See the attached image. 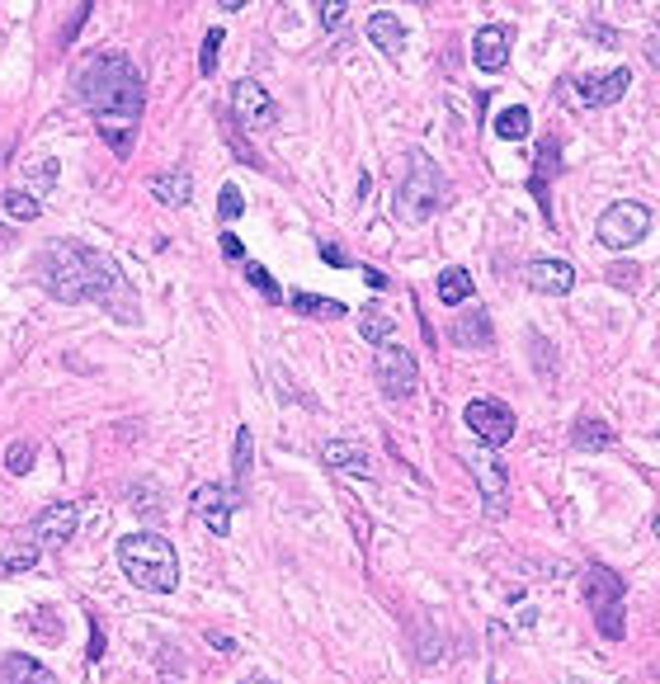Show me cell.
Masks as SVG:
<instances>
[{"instance_id":"cell-3","label":"cell","mask_w":660,"mask_h":684,"mask_svg":"<svg viewBox=\"0 0 660 684\" xmlns=\"http://www.w3.org/2000/svg\"><path fill=\"white\" fill-rule=\"evenodd\" d=\"M118 567L137 590H151V594L180 590V553H175L170 538H160L151 529L118 538Z\"/></svg>"},{"instance_id":"cell-31","label":"cell","mask_w":660,"mask_h":684,"mask_svg":"<svg viewBox=\"0 0 660 684\" xmlns=\"http://www.w3.org/2000/svg\"><path fill=\"white\" fill-rule=\"evenodd\" d=\"M33 459H39V444H33V440H14V444L6 449V467L14 472V477L33 472Z\"/></svg>"},{"instance_id":"cell-6","label":"cell","mask_w":660,"mask_h":684,"mask_svg":"<svg viewBox=\"0 0 660 684\" xmlns=\"http://www.w3.org/2000/svg\"><path fill=\"white\" fill-rule=\"evenodd\" d=\"M647 232H651V208L637 199H618L614 208H604L595 222V241L609 245V251H628V245H637Z\"/></svg>"},{"instance_id":"cell-5","label":"cell","mask_w":660,"mask_h":684,"mask_svg":"<svg viewBox=\"0 0 660 684\" xmlns=\"http://www.w3.org/2000/svg\"><path fill=\"white\" fill-rule=\"evenodd\" d=\"M585 600H590V613H595V628L604 642H622V633H628V619H622V604H628V581L614 571L595 562L590 571H585Z\"/></svg>"},{"instance_id":"cell-26","label":"cell","mask_w":660,"mask_h":684,"mask_svg":"<svg viewBox=\"0 0 660 684\" xmlns=\"http://www.w3.org/2000/svg\"><path fill=\"white\" fill-rule=\"evenodd\" d=\"M289 307L293 312H302V317H345V303H341V297H316V293H289Z\"/></svg>"},{"instance_id":"cell-9","label":"cell","mask_w":660,"mask_h":684,"mask_svg":"<svg viewBox=\"0 0 660 684\" xmlns=\"http://www.w3.org/2000/svg\"><path fill=\"white\" fill-rule=\"evenodd\" d=\"M237 491L222 486V482H203V486H193V496H189V515L203 524V529L212 538H227L231 534V511H237Z\"/></svg>"},{"instance_id":"cell-23","label":"cell","mask_w":660,"mask_h":684,"mask_svg":"<svg viewBox=\"0 0 660 684\" xmlns=\"http://www.w3.org/2000/svg\"><path fill=\"white\" fill-rule=\"evenodd\" d=\"M472 293H476V278L462 270V265H453V270H443L439 274V303L443 307H462V303H472Z\"/></svg>"},{"instance_id":"cell-8","label":"cell","mask_w":660,"mask_h":684,"mask_svg":"<svg viewBox=\"0 0 660 684\" xmlns=\"http://www.w3.org/2000/svg\"><path fill=\"white\" fill-rule=\"evenodd\" d=\"M462 425H468L486 449H505L514 440V425H520V420H514V411L505 401L476 397V401H468V411H462Z\"/></svg>"},{"instance_id":"cell-42","label":"cell","mask_w":660,"mask_h":684,"mask_svg":"<svg viewBox=\"0 0 660 684\" xmlns=\"http://www.w3.org/2000/svg\"><path fill=\"white\" fill-rule=\"evenodd\" d=\"M104 656V633H99V619H95V613H91V652H85V661H99Z\"/></svg>"},{"instance_id":"cell-1","label":"cell","mask_w":660,"mask_h":684,"mask_svg":"<svg viewBox=\"0 0 660 684\" xmlns=\"http://www.w3.org/2000/svg\"><path fill=\"white\" fill-rule=\"evenodd\" d=\"M33 278L48 288V297H57V303L66 307H81V303H99L109 307L118 297V307L133 317V288L128 278L118 274V265L104 251H95V245L85 241H52L43 245L39 255H33Z\"/></svg>"},{"instance_id":"cell-20","label":"cell","mask_w":660,"mask_h":684,"mask_svg":"<svg viewBox=\"0 0 660 684\" xmlns=\"http://www.w3.org/2000/svg\"><path fill=\"white\" fill-rule=\"evenodd\" d=\"M0 684H57V675H52L39 656L10 652L6 661H0Z\"/></svg>"},{"instance_id":"cell-34","label":"cell","mask_w":660,"mask_h":684,"mask_svg":"<svg viewBox=\"0 0 660 684\" xmlns=\"http://www.w3.org/2000/svg\"><path fill=\"white\" fill-rule=\"evenodd\" d=\"M416 633H420V652H416V661L420 665H430V661H439V652H443V642L430 633V619H416Z\"/></svg>"},{"instance_id":"cell-29","label":"cell","mask_w":660,"mask_h":684,"mask_svg":"<svg viewBox=\"0 0 660 684\" xmlns=\"http://www.w3.org/2000/svg\"><path fill=\"white\" fill-rule=\"evenodd\" d=\"M528 128H533V114L524 104H514V109L495 118V137H505V143H520V137H528Z\"/></svg>"},{"instance_id":"cell-32","label":"cell","mask_w":660,"mask_h":684,"mask_svg":"<svg viewBox=\"0 0 660 684\" xmlns=\"http://www.w3.org/2000/svg\"><path fill=\"white\" fill-rule=\"evenodd\" d=\"M24 189L29 194H43V189H52V180H57V161L52 156H33V175H24Z\"/></svg>"},{"instance_id":"cell-36","label":"cell","mask_w":660,"mask_h":684,"mask_svg":"<svg viewBox=\"0 0 660 684\" xmlns=\"http://www.w3.org/2000/svg\"><path fill=\"white\" fill-rule=\"evenodd\" d=\"M218 213L222 222H237L245 213V199H241V189L237 185H222V194H218Z\"/></svg>"},{"instance_id":"cell-47","label":"cell","mask_w":660,"mask_h":684,"mask_svg":"<svg viewBox=\"0 0 660 684\" xmlns=\"http://www.w3.org/2000/svg\"><path fill=\"white\" fill-rule=\"evenodd\" d=\"M241 684H274V680H264V675H251V680H241Z\"/></svg>"},{"instance_id":"cell-45","label":"cell","mask_w":660,"mask_h":684,"mask_svg":"<svg viewBox=\"0 0 660 684\" xmlns=\"http://www.w3.org/2000/svg\"><path fill=\"white\" fill-rule=\"evenodd\" d=\"M590 39H599V43H618V33H614V29H604V24H590Z\"/></svg>"},{"instance_id":"cell-17","label":"cell","mask_w":660,"mask_h":684,"mask_svg":"<svg viewBox=\"0 0 660 684\" xmlns=\"http://www.w3.org/2000/svg\"><path fill=\"white\" fill-rule=\"evenodd\" d=\"M321 459H326V467L345 472V477H359V482L373 477V453L364 444H354V440H331L326 449H321Z\"/></svg>"},{"instance_id":"cell-13","label":"cell","mask_w":660,"mask_h":684,"mask_svg":"<svg viewBox=\"0 0 660 684\" xmlns=\"http://www.w3.org/2000/svg\"><path fill=\"white\" fill-rule=\"evenodd\" d=\"M552 170H562V147H557V137H543L538 143V156H533V175H528V194L538 199V213L547 227H557V213H552Z\"/></svg>"},{"instance_id":"cell-10","label":"cell","mask_w":660,"mask_h":684,"mask_svg":"<svg viewBox=\"0 0 660 684\" xmlns=\"http://www.w3.org/2000/svg\"><path fill=\"white\" fill-rule=\"evenodd\" d=\"M231 118H237V128H245V133H260V128H270L274 123V99H270V91H264L260 81H237L231 85Z\"/></svg>"},{"instance_id":"cell-41","label":"cell","mask_w":660,"mask_h":684,"mask_svg":"<svg viewBox=\"0 0 660 684\" xmlns=\"http://www.w3.org/2000/svg\"><path fill=\"white\" fill-rule=\"evenodd\" d=\"M316 10H321V24H326V29H335V24L345 20V10H349V6H345V0H321Z\"/></svg>"},{"instance_id":"cell-35","label":"cell","mask_w":660,"mask_h":684,"mask_svg":"<svg viewBox=\"0 0 660 684\" xmlns=\"http://www.w3.org/2000/svg\"><path fill=\"white\" fill-rule=\"evenodd\" d=\"M218 57H222V29H208L203 52H199V72L212 76V72H218Z\"/></svg>"},{"instance_id":"cell-43","label":"cell","mask_w":660,"mask_h":684,"mask_svg":"<svg viewBox=\"0 0 660 684\" xmlns=\"http://www.w3.org/2000/svg\"><path fill=\"white\" fill-rule=\"evenodd\" d=\"M222 255H227V260H245V251H241L237 232H222Z\"/></svg>"},{"instance_id":"cell-25","label":"cell","mask_w":660,"mask_h":684,"mask_svg":"<svg viewBox=\"0 0 660 684\" xmlns=\"http://www.w3.org/2000/svg\"><path fill=\"white\" fill-rule=\"evenodd\" d=\"M39 557H43V548L33 538H10L6 557H0V576H24V571L39 567Z\"/></svg>"},{"instance_id":"cell-4","label":"cell","mask_w":660,"mask_h":684,"mask_svg":"<svg viewBox=\"0 0 660 684\" xmlns=\"http://www.w3.org/2000/svg\"><path fill=\"white\" fill-rule=\"evenodd\" d=\"M443 194H449V185H443V170L430 151H406V175L397 185V218L406 222H430L439 208H443Z\"/></svg>"},{"instance_id":"cell-16","label":"cell","mask_w":660,"mask_h":684,"mask_svg":"<svg viewBox=\"0 0 660 684\" xmlns=\"http://www.w3.org/2000/svg\"><path fill=\"white\" fill-rule=\"evenodd\" d=\"M472 62H476V72H505V62H510V29H505V24L476 29V39H472Z\"/></svg>"},{"instance_id":"cell-44","label":"cell","mask_w":660,"mask_h":684,"mask_svg":"<svg viewBox=\"0 0 660 684\" xmlns=\"http://www.w3.org/2000/svg\"><path fill=\"white\" fill-rule=\"evenodd\" d=\"M641 52H647V62H651L656 72H660V29L651 33V39H647V48H641Z\"/></svg>"},{"instance_id":"cell-39","label":"cell","mask_w":660,"mask_h":684,"mask_svg":"<svg viewBox=\"0 0 660 684\" xmlns=\"http://www.w3.org/2000/svg\"><path fill=\"white\" fill-rule=\"evenodd\" d=\"M48 613H52V609H33L29 619H24V628H33V633H43L48 642H57V638H62V628H57V623H48Z\"/></svg>"},{"instance_id":"cell-38","label":"cell","mask_w":660,"mask_h":684,"mask_svg":"<svg viewBox=\"0 0 660 684\" xmlns=\"http://www.w3.org/2000/svg\"><path fill=\"white\" fill-rule=\"evenodd\" d=\"M604 274H609V284H614V288H637V284H641V270L628 265V260H618V265H609Z\"/></svg>"},{"instance_id":"cell-7","label":"cell","mask_w":660,"mask_h":684,"mask_svg":"<svg viewBox=\"0 0 660 684\" xmlns=\"http://www.w3.org/2000/svg\"><path fill=\"white\" fill-rule=\"evenodd\" d=\"M373 378H378V388L387 401H406V397H416L420 388V364L410 349L401 345H383L378 355H373Z\"/></svg>"},{"instance_id":"cell-12","label":"cell","mask_w":660,"mask_h":684,"mask_svg":"<svg viewBox=\"0 0 660 684\" xmlns=\"http://www.w3.org/2000/svg\"><path fill=\"white\" fill-rule=\"evenodd\" d=\"M524 284L543 297H566L576 288V265L570 260H552V255H538L524 265Z\"/></svg>"},{"instance_id":"cell-33","label":"cell","mask_w":660,"mask_h":684,"mask_svg":"<svg viewBox=\"0 0 660 684\" xmlns=\"http://www.w3.org/2000/svg\"><path fill=\"white\" fill-rule=\"evenodd\" d=\"M528 355H533V364H538L543 378H557V364H552V345H547L543 330H528Z\"/></svg>"},{"instance_id":"cell-30","label":"cell","mask_w":660,"mask_h":684,"mask_svg":"<svg viewBox=\"0 0 660 684\" xmlns=\"http://www.w3.org/2000/svg\"><path fill=\"white\" fill-rule=\"evenodd\" d=\"M241 274H245V284H251V288H255V293H260L270 307H279V303H283V288L274 284V274L264 270V265H255V260H245V270H241Z\"/></svg>"},{"instance_id":"cell-19","label":"cell","mask_w":660,"mask_h":684,"mask_svg":"<svg viewBox=\"0 0 660 684\" xmlns=\"http://www.w3.org/2000/svg\"><path fill=\"white\" fill-rule=\"evenodd\" d=\"M453 345L458 349H491L495 345V326L486 317V307H472V312H462V317L453 322Z\"/></svg>"},{"instance_id":"cell-28","label":"cell","mask_w":660,"mask_h":684,"mask_svg":"<svg viewBox=\"0 0 660 684\" xmlns=\"http://www.w3.org/2000/svg\"><path fill=\"white\" fill-rule=\"evenodd\" d=\"M0 203H6V213H10L14 222H33V218L43 213L39 194H29V189H6V194H0Z\"/></svg>"},{"instance_id":"cell-37","label":"cell","mask_w":660,"mask_h":684,"mask_svg":"<svg viewBox=\"0 0 660 684\" xmlns=\"http://www.w3.org/2000/svg\"><path fill=\"white\" fill-rule=\"evenodd\" d=\"M99 137H104V143H109V147H114V156H118V161H128V156H133V137H137V128H104Z\"/></svg>"},{"instance_id":"cell-27","label":"cell","mask_w":660,"mask_h":684,"mask_svg":"<svg viewBox=\"0 0 660 684\" xmlns=\"http://www.w3.org/2000/svg\"><path fill=\"white\" fill-rule=\"evenodd\" d=\"M391 330H397V322L387 317L383 307H368L364 317H359V336L373 345V349H383V345H391Z\"/></svg>"},{"instance_id":"cell-11","label":"cell","mask_w":660,"mask_h":684,"mask_svg":"<svg viewBox=\"0 0 660 684\" xmlns=\"http://www.w3.org/2000/svg\"><path fill=\"white\" fill-rule=\"evenodd\" d=\"M76 524H81V511L71 501H52L43 505L39 515L29 524V538L39 543V548H62L66 538H76Z\"/></svg>"},{"instance_id":"cell-24","label":"cell","mask_w":660,"mask_h":684,"mask_svg":"<svg viewBox=\"0 0 660 684\" xmlns=\"http://www.w3.org/2000/svg\"><path fill=\"white\" fill-rule=\"evenodd\" d=\"M570 444L576 449H614V430H609V420H599V415H590L585 411L580 420H576V430H570Z\"/></svg>"},{"instance_id":"cell-15","label":"cell","mask_w":660,"mask_h":684,"mask_svg":"<svg viewBox=\"0 0 660 684\" xmlns=\"http://www.w3.org/2000/svg\"><path fill=\"white\" fill-rule=\"evenodd\" d=\"M468 472L476 477L481 496L491 501V511L501 515V511H505V491H510V472H505V463L495 459V453H472V459H468Z\"/></svg>"},{"instance_id":"cell-48","label":"cell","mask_w":660,"mask_h":684,"mask_svg":"<svg viewBox=\"0 0 660 684\" xmlns=\"http://www.w3.org/2000/svg\"><path fill=\"white\" fill-rule=\"evenodd\" d=\"M651 529H656V538H660V511H656V519H651Z\"/></svg>"},{"instance_id":"cell-18","label":"cell","mask_w":660,"mask_h":684,"mask_svg":"<svg viewBox=\"0 0 660 684\" xmlns=\"http://www.w3.org/2000/svg\"><path fill=\"white\" fill-rule=\"evenodd\" d=\"M368 43H373V48H383V57L397 62L401 52H406V24H401V14H397V10H378V14H368Z\"/></svg>"},{"instance_id":"cell-22","label":"cell","mask_w":660,"mask_h":684,"mask_svg":"<svg viewBox=\"0 0 660 684\" xmlns=\"http://www.w3.org/2000/svg\"><path fill=\"white\" fill-rule=\"evenodd\" d=\"M251 467H255V434H251V425H241L237 430V459H231V491H237V501H245Z\"/></svg>"},{"instance_id":"cell-2","label":"cell","mask_w":660,"mask_h":684,"mask_svg":"<svg viewBox=\"0 0 660 684\" xmlns=\"http://www.w3.org/2000/svg\"><path fill=\"white\" fill-rule=\"evenodd\" d=\"M81 104L99 118L104 128H142V109H147V81L123 52H95L76 76Z\"/></svg>"},{"instance_id":"cell-14","label":"cell","mask_w":660,"mask_h":684,"mask_svg":"<svg viewBox=\"0 0 660 684\" xmlns=\"http://www.w3.org/2000/svg\"><path fill=\"white\" fill-rule=\"evenodd\" d=\"M632 85V72L628 66H614V72L604 76H580L576 81V99L585 104V109H609V104H618L622 95H628Z\"/></svg>"},{"instance_id":"cell-40","label":"cell","mask_w":660,"mask_h":684,"mask_svg":"<svg viewBox=\"0 0 660 684\" xmlns=\"http://www.w3.org/2000/svg\"><path fill=\"white\" fill-rule=\"evenodd\" d=\"M316 255L326 260V265H335V270H349V255H345L335 241H316Z\"/></svg>"},{"instance_id":"cell-46","label":"cell","mask_w":660,"mask_h":684,"mask_svg":"<svg viewBox=\"0 0 660 684\" xmlns=\"http://www.w3.org/2000/svg\"><path fill=\"white\" fill-rule=\"evenodd\" d=\"M364 278H368L373 288H387V274H383V270H364Z\"/></svg>"},{"instance_id":"cell-21","label":"cell","mask_w":660,"mask_h":684,"mask_svg":"<svg viewBox=\"0 0 660 684\" xmlns=\"http://www.w3.org/2000/svg\"><path fill=\"white\" fill-rule=\"evenodd\" d=\"M151 199H160L166 208H185L189 199H193V175L189 170H160V175H151Z\"/></svg>"}]
</instances>
